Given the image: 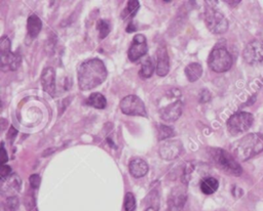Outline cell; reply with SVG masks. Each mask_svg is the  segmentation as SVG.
<instances>
[{"label": "cell", "mask_w": 263, "mask_h": 211, "mask_svg": "<svg viewBox=\"0 0 263 211\" xmlns=\"http://www.w3.org/2000/svg\"><path fill=\"white\" fill-rule=\"evenodd\" d=\"M107 75V69L101 60H88L81 63L78 68V86L81 90L93 89L102 84L106 80Z\"/></svg>", "instance_id": "cell-1"}, {"label": "cell", "mask_w": 263, "mask_h": 211, "mask_svg": "<svg viewBox=\"0 0 263 211\" xmlns=\"http://www.w3.org/2000/svg\"><path fill=\"white\" fill-rule=\"evenodd\" d=\"M263 152V134L250 133L240 138L232 146V155L240 161H247Z\"/></svg>", "instance_id": "cell-2"}, {"label": "cell", "mask_w": 263, "mask_h": 211, "mask_svg": "<svg viewBox=\"0 0 263 211\" xmlns=\"http://www.w3.org/2000/svg\"><path fill=\"white\" fill-rule=\"evenodd\" d=\"M209 155L215 166L221 171L234 176L242 174V167L232 154L223 149L212 148L209 150Z\"/></svg>", "instance_id": "cell-3"}, {"label": "cell", "mask_w": 263, "mask_h": 211, "mask_svg": "<svg viewBox=\"0 0 263 211\" xmlns=\"http://www.w3.org/2000/svg\"><path fill=\"white\" fill-rule=\"evenodd\" d=\"M208 65H209L212 71L216 73H223L228 71L232 66V57L228 50L224 47L214 48L208 59Z\"/></svg>", "instance_id": "cell-4"}, {"label": "cell", "mask_w": 263, "mask_h": 211, "mask_svg": "<svg viewBox=\"0 0 263 211\" xmlns=\"http://www.w3.org/2000/svg\"><path fill=\"white\" fill-rule=\"evenodd\" d=\"M205 23L212 33L223 34L228 29V21L221 11L209 7L205 12Z\"/></svg>", "instance_id": "cell-5"}, {"label": "cell", "mask_w": 263, "mask_h": 211, "mask_svg": "<svg viewBox=\"0 0 263 211\" xmlns=\"http://www.w3.org/2000/svg\"><path fill=\"white\" fill-rule=\"evenodd\" d=\"M254 121L252 114L247 112H238L227 120V129L231 135H239L251 127Z\"/></svg>", "instance_id": "cell-6"}, {"label": "cell", "mask_w": 263, "mask_h": 211, "mask_svg": "<svg viewBox=\"0 0 263 211\" xmlns=\"http://www.w3.org/2000/svg\"><path fill=\"white\" fill-rule=\"evenodd\" d=\"M120 110L122 111L123 114L129 116H141L146 117L147 112L145 109V105L143 101L139 96L135 94L127 95L123 97L119 104Z\"/></svg>", "instance_id": "cell-7"}, {"label": "cell", "mask_w": 263, "mask_h": 211, "mask_svg": "<svg viewBox=\"0 0 263 211\" xmlns=\"http://www.w3.org/2000/svg\"><path fill=\"white\" fill-rule=\"evenodd\" d=\"M182 152H183V145L181 143V140L179 139L163 140L158 149V153L161 159L167 161H172L178 158L180 155L182 154Z\"/></svg>", "instance_id": "cell-8"}, {"label": "cell", "mask_w": 263, "mask_h": 211, "mask_svg": "<svg viewBox=\"0 0 263 211\" xmlns=\"http://www.w3.org/2000/svg\"><path fill=\"white\" fill-rule=\"evenodd\" d=\"M243 58L248 64H263V40H253L243 51Z\"/></svg>", "instance_id": "cell-9"}, {"label": "cell", "mask_w": 263, "mask_h": 211, "mask_svg": "<svg viewBox=\"0 0 263 211\" xmlns=\"http://www.w3.org/2000/svg\"><path fill=\"white\" fill-rule=\"evenodd\" d=\"M187 200V188L185 185L175 187L168 198V211H181Z\"/></svg>", "instance_id": "cell-10"}, {"label": "cell", "mask_w": 263, "mask_h": 211, "mask_svg": "<svg viewBox=\"0 0 263 211\" xmlns=\"http://www.w3.org/2000/svg\"><path fill=\"white\" fill-rule=\"evenodd\" d=\"M147 50L148 45L145 36L142 34H137L133 38L131 46L128 51V57L131 62H137L138 60H140L144 54L147 53Z\"/></svg>", "instance_id": "cell-11"}, {"label": "cell", "mask_w": 263, "mask_h": 211, "mask_svg": "<svg viewBox=\"0 0 263 211\" xmlns=\"http://www.w3.org/2000/svg\"><path fill=\"white\" fill-rule=\"evenodd\" d=\"M183 111V105L181 101H176L172 104H169L168 106H165L162 108L159 112L160 118L168 123H172L177 121L182 115Z\"/></svg>", "instance_id": "cell-12"}, {"label": "cell", "mask_w": 263, "mask_h": 211, "mask_svg": "<svg viewBox=\"0 0 263 211\" xmlns=\"http://www.w3.org/2000/svg\"><path fill=\"white\" fill-rule=\"evenodd\" d=\"M170 71V60L167 47L159 45L157 50V74L160 77L168 75Z\"/></svg>", "instance_id": "cell-13"}, {"label": "cell", "mask_w": 263, "mask_h": 211, "mask_svg": "<svg viewBox=\"0 0 263 211\" xmlns=\"http://www.w3.org/2000/svg\"><path fill=\"white\" fill-rule=\"evenodd\" d=\"M41 85L44 90L50 95H53L56 90V72L53 68L48 67L41 74Z\"/></svg>", "instance_id": "cell-14"}, {"label": "cell", "mask_w": 263, "mask_h": 211, "mask_svg": "<svg viewBox=\"0 0 263 211\" xmlns=\"http://www.w3.org/2000/svg\"><path fill=\"white\" fill-rule=\"evenodd\" d=\"M21 57L15 52L1 53V69L3 71H16L21 65Z\"/></svg>", "instance_id": "cell-15"}, {"label": "cell", "mask_w": 263, "mask_h": 211, "mask_svg": "<svg viewBox=\"0 0 263 211\" xmlns=\"http://www.w3.org/2000/svg\"><path fill=\"white\" fill-rule=\"evenodd\" d=\"M129 169H130V173L134 177L140 178V177H143L144 175H146V173L149 170V167H148V164L146 163V161H144L143 159L133 158L130 161Z\"/></svg>", "instance_id": "cell-16"}, {"label": "cell", "mask_w": 263, "mask_h": 211, "mask_svg": "<svg viewBox=\"0 0 263 211\" xmlns=\"http://www.w3.org/2000/svg\"><path fill=\"white\" fill-rule=\"evenodd\" d=\"M218 187H219V181L213 176L204 177V179L201 180V184H200L201 191L205 195L214 194L218 190Z\"/></svg>", "instance_id": "cell-17"}, {"label": "cell", "mask_w": 263, "mask_h": 211, "mask_svg": "<svg viewBox=\"0 0 263 211\" xmlns=\"http://www.w3.org/2000/svg\"><path fill=\"white\" fill-rule=\"evenodd\" d=\"M203 74V68L198 63H191L185 68V75L189 82L198 81Z\"/></svg>", "instance_id": "cell-18"}, {"label": "cell", "mask_w": 263, "mask_h": 211, "mask_svg": "<svg viewBox=\"0 0 263 211\" xmlns=\"http://www.w3.org/2000/svg\"><path fill=\"white\" fill-rule=\"evenodd\" d=\"M41 28H43L41 20L36 15H31L27 21V30H28L29 35L32 38H35L40 33Z\"/></svg>", "instance_id": "cell-19"}, {"label": "cell", "mask_w": 263, "mask_h": 211, "mask_svg": "<svg viewBox=\"0 0 263 211\" xmlns=\"http://www.w3.org/2000/svg\"><path fill=\"white\" fill-rule=\"evenodd\" d=\"M3 191L19 192L21 189V179L17 174H12L5 179H2Z\"/></svg>", "instance_id": "cell-20"}, {"label": "cell", "mask_w": 263, "mask_h": 211, "mask_svg": "<svg viewBox=\"0 0 263 211\" xmlns=\"http://www.w3.org/2000/svg\"><path fill=\"white\" fill-rule=\"evenodd\" d=\"M87 104L96 109H104L107 105V101L103 94L94 92L87 98Z\"/></svg>", "instance_id": "cell-21"}, {"label": "cell", "mask_w": 263, "mask_h": 211, "mask_svg": "<svg viewBox=\"0 0 263 211\" xmlns=\"http://www.w3.org/2000/svg\"><path fill=\"white\" fill-rule=\"evenodd\" d=\"M154 72H155L154 61H152L151 58H146L141 64V69L139 71L140 77H142L143 79H147L152 76Z\"/></svg>", "instance_id": "cell-22"}, {"label": "cell", "mask_w": 263, "mask_h": 211, "mask_svg": "<svg viewBox=\"0 0 263 211\" xmlns=\"http://www.w3.org/2000/svg\"><path fill=\"white\" fill-rule=\"evenodd\" d=\"M140 7V3L136 1V0H132V1L128 2L127 8L123 9L121 12V19L123 20H128L131 19L135 16V13L137 12V10L139 9Z\"/></svg>", "instance_id": "cell-23"}, {"label": "cell", "mask_w": 263, "mask_h": 211, "mask_svg": "<svg viewBox=\"0 0 263 211\" xmlns=\"http://www.w3.org/2000/svg\"><path fill=\"white\" fill-rule=\"evenodd\" d=\"M158 139L162 140L165 138H169L171 136L174 135V129L170 126H165L163 124H159L158 125Z\"/></svg>", "instance_id": "cell-24"}, {"label": "cell", "mask_w": 263, "mask_h": 211, "mask_svg": "<svg viewBox=\"0 0 263 211\" xmlns=\"http://www.w3.org/2000/svg\"><path fill=\"white\" fill-rule=\"evenodd\" d=\"M136 208V199L133 193L128 192L124 197V210L126 211H134Z\"/></svg>", "instance_id": "cell-25"}, {"label": "cell", "mask_w": 263, "mask_h": 211, "mask_svg": "<svg viewBox=\"0 0 263 211\" xmlns=\"http://www.w3.org/2000/svg\"><path fill=\"white\" fill-rule=\"evenodd\" d=\"M97 29H98V31H99V38L100 39H104L110 32L109 24L103 20L97 23Z\"/></svg>", "instance_id": "cell-26"}, {"label": "cell", "mask_w": 263, "mask_h": 211, "mask_svg": "<svg viewBox=\"0 0 263 211\" xmlns=\"http://www.w3.org/2000/svg\"><path fill=\"white\" fill-rule=\"evenodd\" d=\"M6 206L9 211H16L19 207V199L15 196L9 197L6 200Z\"/></svg>", "instance_id": "cell-27"}, {"label": "cell", "mask_w": 263, "mask_h": 211, "mask_svg": "<svg viewBox=\"0 0 263 211\" xmlns=\"http://www.w3.org/2000/svg\"><path fill=\"white\" fill-rule=\"evenodd\" d=\"M29 181H30V185L32 188L34 189H37L40 185V181H41V178L38 174H32L29 178Z\"/></svg>", "instance_id": "cell-28"}, {"label": "cell", "mask_w": 263, "mask_h": 211, "mask_svg": "<svg viewBox=\"0 0 263 211\" xmlns=\"http://www.w3.org/2000/svg\"><path fill=\"white\" fill-rule=\"evenodd\" d=\"M210 98H211V93L209 92V90H207V89H203L200 93V102L201 103H207V102H209L210 101Z\"/></svg>", "instance_id": "cell-29"}, {"label": "cell", "mask_w": 263, "mask_h": 211, "mask_svg": "<svg viewBox=\"0 0 263 211\" xmlns=\"http://www.w3.org/2000/svg\"><path fill=\"white\" fill-rule=\"evenodd\" d=\"M10 173V167L8 165H1V168H0V175H1V179H5L8 177Z\"/></svg>", "instance_id": "cell-30"}, {"label": "cell", "mask_w": 263, "mask_h": 211, "mask_svg": "<svg viewBox=\"0 0 263 211\" xmlns=\"http://www.w3.org/2000/svg\"><path fill=\"white\" fill-rule=\"evenodd\" d=\"M17 134H18V131L15 129V127H12V126H10V127L8 128V131H7L6 137H7V139H9V140H13V139L16 138Z\"/></svg>", "instance_id": "cell-31"}, {"label": "cell", "mask_w": 263, "mask_h": 211, "mask_svg": "<svg viewBox=\"0 0 263 211\" xmlns=\"http://www.w3.org/2000/svg\"><path fill=\"white\" fill-rule=\"evenodd\" d=\"M0 161H1V165H4V163L6 161H8V157L6 155V151L4 150V147L1 146V159H0Z\"/></svg>", "instance_id": "cell-32"}, {"label": "cell", "mask_w": 263, "mask_h": 211, "mask_svg": "<svg viewBox=\"0 0 263 211\" xmlns=\"http://www.w3.org/2000/svg\"><path fill=\"white\" fill-rule=\"evenodd\" d=\"M134 31H136V28H135V26H134V24L131 22L130 24H129V26H128V28H127V32H129V33H131V32H134Z\"/></svg>", "instance_id": "cell-33"}, {"label": "cell", "mask_w": 263, "mask_h": 211, "mask_svg": "<svg viewBox=\"0 0 263 211\" xmlns=\"http://www.w3.org/2000/svg\"><path fill=\"white\" fill-rule=\"evenodd\" d=\"M145 211H158V210L155 207H148Z\"/></svg>", "instance_id": "cell-34"}, {"label": "cell", "mask_w": 263, "mask_h": 211, "mask_svg": "<svg viewBox=\"0 0 263 211\" xmlns=\"http://www.w3.org/2000/svg\"><path fill=\"white\" fill-rule=\"evenodd\" d=\"M30 211H38V210H37V208H36V207H34V208H33V209H31Z\"/></svg>", "instance_id": "cell-35"}]
</instances>
